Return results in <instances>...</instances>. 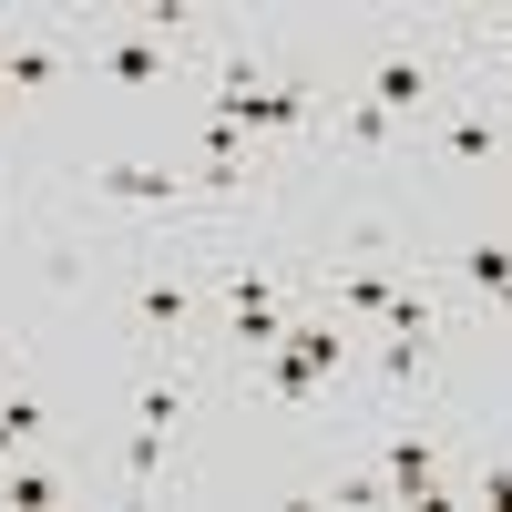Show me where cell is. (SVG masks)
<instances>
[{
	"mask_svg": "<svg viewBox=\"0 0 512 512\" xmlns=\"http://www.w3.org/2000/svg\"><path fill=\"white\" fill-rule=\"evenodd\" d=\"M359 103H379L390 123H420V113L441 103V62H431V52H410V41H390V52L369 62V82H359Z\"/></svg>",
	"mask_w": 512,
	"mask_h": 512,
	"instance_id": "cell-1",
	"label": "cell"
},
{
	"mask_svg": "<svg viewBox=\"0 0 512 512\" xmlns=\"http://www.w3.org/2000/svg\"><path fill=\"white\" fill-rule=\"evenodd\" d=\"M123 318H134L144 349H175V338L195 328V277H185V267H144L134 297H123Z\"/></svg>",
	"mask_w": 512,
	"mask_h": 512,
	"instance_id": "cell-2",
	"label": "cell"
},
{
	"mask_svg": "<svg viewBox=\"0 0 512 512\" xmlns=\"http://www.w3.org/2000/svg\"><path fill=\"white\" fill-rule=\"evenodd\" d=\"M93 195H113V205H144V216H185V205H195L185 164H144V154H123V164H93Z\"/></svg>",
	"mask_w": 512,
	"mask_h": 512,
	"instance_id": "cell-3",
	"label": "cell"
},
{
	"mask_svg": "<svg viewBox=\"0 0 512 512\" xmlns=\"http://www.w3.org/2000/svg\"><path fill=\"white\" fill-rule=\"evenodd\" d=\"M93 62L123 82V93H164V82H175V52H164V41H144V31L123 21V11H113V31L93 41Z\"/></svg>",
	"mask_w": 512,
	"mask_h": 512,
	"instance_id": "cell-4",
	"label": "cell"
},
{
	"mask_svg": "<svg viewBox=\"0 0 512 512\" xmlns=\"http://www.w3.org/2000/svg\"><path fill=\"white\" fill-rule=\"evenodd\" d=\"M379 482H390V502H420V512H441V502H451V492H441V451L420 441V431L379 451Z\"/></svg>",
	"mask_w": 512,
	"mask_h": 512,
	"instance_id": "cell-5",
	"label": "cell"
},
{
	"mask_svg": "<svg viewBox=\"0 0 512 512\" xmlns=\"http://www.w3.org/2000/svg\"><path fill=\"white\" fill-rule=\"evenodd\" d=\"M62 82V41L41 31V41H0V93L11 103H31V93H52Z\"/></svg>",
	"mask_w": 512,
	"mask_h": 512,
	"instance_id": "cell-6",
	"label": "cell"
},
{
	"mask_svg": "<svg viewBox=\"0 0 512 512\" xmlns=\"http://www.w3.org/2000/svg\"><path fill=\"white\" fill-rule=\"evenodd\" d=\"M318 123H338L359 154H390V144H400V123L379 113V103H359V93H328V113H318Z\"/></svg>",
	"mask_w": 512,
	"mask_h": 512,
	"instance_id": "cell-7",
	"label": "cell"
},
{
	"mask_svg": "<svg viewBox=\"0 0 512 512\" xmlns=\"http://www.w3.org/2000/svg\"><path fill=\"white\" fill-rule=\"evenodd\" d=\"M0 502H11V512L62 502V472H52V461H0Z\"/></svg>",
	"mask_w": 512,
	"mask_h": 512,
	"instance_id": "cell-8",
	"label": "cell"
},
{
	"mask_svg": "<svg viewBox=\"0 0 512 512\" xmlns=\"http://www.w3.org/2000/svg\"><path fill=\"white\" fill-rule=\"evenodd\" d=\"M379 328H390V338H441V308H431V287H390V308H379Z\"/></svg>",
	"mask_w": 512,
	"mask_h": 512,
	"instance_id": "cell-9",
	"label": "cell"
},
{
	"mask_svg": "<svg viewBox=\"0 0 512 512\" xmlns=\"http://www.w3.org/2000/svg\"><path fill=\"white\" fill-rule=\"evenodd\" d=\"M431 349H441V338H390V328H379V379H390V390H410V379H431Z\"/></svg>",
	"mask_w": 512,
	"mask_h": 512,
	"instance_id": "cell-10",
	"label": "cell"
},
{
	"mask_svg": "<svg viewBox=\"0 0 512 512\" xmlns=\"http://www.w3.org/2000/svg\"><path fill=\"white\" fill-rule=\"evenodd\" d=\"M134 420H144V431H175V420H185V379H175V369L134 379Z\"/></svg>",
	"mask_w": 512,
	"mask_h": 512,
	"instance_id": "cell-11",
	"label": "cell"
},
{
	"mask_svg": "<svg viewBox=\"0 0 512 512\" xmlns=\"http://www.w3.org/2000/svg\"><path fill=\"white\" fill-rule=\"evenodd\" d=\"M164 441H175V431H144V420H134V441H123V492H154V472H164Z\"/></svg>",
	"mask_w": 512,
	"mask_h": 512,
	"instance_id": "cell-12",
	"label": "cell"
},
{
	"mask_svg": "<svg viewBox=\"0 0 512 512\" xmlns=\"http://www.w3.org/2000/svg\"><path fill=\"white\" fill-rule=\"evenodd\" d=\"M461 277H472L482 297H512V246L492 236V246H472V256H461Z\"/></svg>",
	"mask_w": 512,
	"mask_h": 512,
	"instance_id": "cell-13",
	"label": "cell"
},
{
	"mask_svg": "<svg viewBox=\"0 0 512 512\" xmlns=\"http://www.w3.org/2000/svg\"><path fill=\"white\" fill-rule=\"evenodd\" d=\"M461 52H472L482 72H512V21H472V31H461Z\"/></svg>",
	"mask_w": 512,
	"mask_h": 512,
	"instance_id": "cell-14",
	"label": "cell"
},
{
	"mask_svg": "<svg viewBox=\"0 0 512 512\" xmlns=\"http://www.w3.org/2000/svg\"><path fill=\"white\" fill-rule=\"evenodd\" d=\"M472 492H482L492 512H512V461H482V482H472Z\"/></svg>",
	"mask_w": 512,
	"mask_h": 512,
	"instance_id": "cell-15",
	"label": "cell"
}]
</instances>
